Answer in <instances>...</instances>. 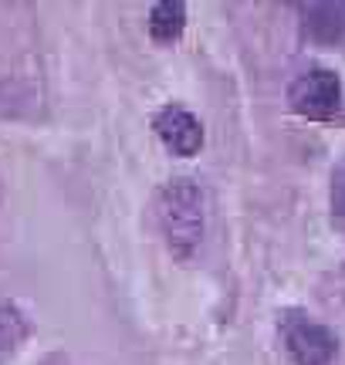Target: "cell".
Masks as SVG:
<instances>
[{"label": "cell", "instance_id": "6da1fadb", "mask_svg": "<svg viewBox=\"0 0 345 365\" xmlns=\"http://www.w3.org/2000/svg\"><path fill=\"white\" fill-rule=\"evenodd\" d=\"M156 220L172 254L190 257L203 237V196L190 180L166 182L156 196Z\"/></svg>", "mask_w": 345, "mask_h": 365}, {"label": "cell", "instance_id": "7a4b0ae2", "mask_svg": "<svg viewBox=\"0 0 345 365\" xmlns=\"http://www.w3.org/2000/svg\"><path fill=\"white\" fill-rule=\"evenodd\" d=\"M288 102L298 115L305 118H332L342 105V85L339 75L329 68H311L302 78H294L292 91H288Z\"/></svg>", "mask_w": 345, "mask_h": 365}, {"label": "cell", "instance_id": "3957f363", "mask_svg": "<svg viewBox=\"0 0 345 365\" xmlns=\"http://www.w3.org/2000/svg\"><path fill=\"white\" fill-rule=\"evenodd\" d=\"M284 349L298 365H329L335 359V335L325 325L311 322L308 314H284Z\"/></svg>", "mask_w": 345, "mask_h": 365}, {"label": "cell", "instance_id": "277c9868", "mask_svg": "<svg viewBox=\"0 0 345 365\" xmlns=\"http://www.w3.org/2000/svg\"><path fill=\"white\" fill-rule=\"evenodd\" d=\"M153 129H156V135L163 139V145L170 149L172 156H193L203 145V125L183 105L160 108V115L153 118Z\"/></svg>", "mask_w": 345, "mask_h": 365}, {"label": "cell", "instance_id": "5b68a950", "mask_svg": "<svg viewBox=\"0 0 345 365\" xmlns=\"http://www.w3.org/2000/svg\"><path fill=\"white\" fill-rule=\"evenodd\" d=\"M186 27V4L183 0H160L149 11V34L163 44H170L183 34Z\"/></svg>", "mask_w": 345, "mask_h": 365}, {"label": "cell", "instance_id": "8992f818", "mask_svg": "<svg viewBox=\"0 0 345 365\" xmlns=\"http://www.w3.org/2000/svg\"><path fill=\"white\" fill-rule=\"evenodd\" d=\"M305 27L311 38L339 41L345 34V7L342 4H311L305 11Z\"/></svg>", "mask_w": 345, "mask_h": 365}, {"label": "cell", "instance_id": "52a82bcc", "mask_svg": "<svg viewBox=\"0 0 345 365\" xmlns=\"http://www.w3.org/2000/svg\"><path fill=\"white\" fill-rule=\"evenodd\" d=\"M27 339V322L21 308L11 301H0V362Z\"/></svg>", "mask_w": 345, "mask_h": 365}, {"label": "cell", "instance_id": "ba28073f", "mask_svg": "<svg viewBox=\"0 0 345 365\" xmlns=\"http://www.w3.org/2000/svg\"><path fill=\"white\" fill-rule=\"evenodd\" d=\"M335 203H339V210H345V180L335 182Z\"/></svg>", "mask_w": 345, "mask_h": 365}]
</instances>
